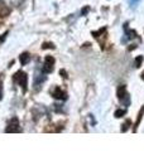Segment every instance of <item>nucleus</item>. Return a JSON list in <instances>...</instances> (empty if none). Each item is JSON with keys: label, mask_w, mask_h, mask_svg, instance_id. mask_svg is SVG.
Returning <instances> with one entry per match:
<instances>
[{"label": "nucleus", "mask_w": 144, "mask_h": 151, "mask_svg": "<svg viewBox=\"0 0 144 151\" xmlns=\"http://www.w3.org/2000/svg\"><path fill=\"white\" fill-rule=\"evenodd\" d=\"M29 60H31V57H29V54H28V53H23L22 56H20V63H22L23 66L27 64Z\"/></svg>", "instance_id": "423d86ee"}, {"label": "nucleus", "mask_w": 144, "mask_h": 151, "mask_svg": "<svg viewBox=\"0 0 144 151\" xmlns=\"http://www.w3.org/2000/svg\"><path fill=\"white\" fill-rule=\"evenodd\" d=\"M87 11H89V8H84V9H82V14L87 13Z\"/></svg>", "instance_id": "2eb2a0df"}, {"label": "nucleus", "mask_w": 144, "mask_h": 151, "mask_svg": "<svg viewBox=\"0 0 144 151\" xmlns=\"http://www.w3.org/2000/svg\"><path fill=\"white\" fill-rule=\"evenodd\" d=\"M138 3H139V0H129V4H130L131 7H135Z\"/></svg>", "instance_id": "9b49d317"}, {"label": "nucleus", "mask_w": 144, "mask_h": 151, "mask_svg": "<svg viewBox=\"0 0 144 151\" xmlns=\"http://www.w3.org/2000/svg\"><path fill=\"white\" fill-rule=\"evenodd\" d=\"M3 98V82H1V77H0V100Z\"/></svg>", "instance_id": "f8f14e48"}, {"label": "nucleus", "mask_w": 144, "mask_h": 151, "mask_svg": "<svg viewBox=\"0 0 144 151\" xmlns=\"http://www.w3.org/2000/svg\"><path fill=\"white\" fill-rule=\"evenodd\" d=\"M46 48H54V47L51 43H44V44H43V49H46Z\"/></svg>", "instance_id": "ddd939ff"}, {"label": "nucleus", "mask_w": 144, "mask_h": 151, "mask_svg": "<svg viewBox=\"0 0 144 151\" xmlns=\"http://www.w3.org/2000/svg\"><path fill=\"white\" fill-rule=\"evenodd\" d=\"M143 113H144V107L142 110H140V112H139V115H138V120H137V122H135V127H134V131L137 130V127H138V125H139L140 122V120H142V117H143Z\"/></svg>", "instance_id": "0eeeda50"}, {"label": "nucleus", "mask_w": 144, "mask_h": 151, "mask_svg": "<svg viewBox=\"0 0 144 151\" xmlns=\"http://www.w3.org/2000/svg\"><path fill=\"white\" fill-rule=\"evenodd\" d=\"M60 73L62 74V77H67V73H66V72H64V71H61Z\"/></svg>", "instance_id": "4468645a"}, {"label": "nucleus", "mask_w": 144, "mask_h": 151, "mask_svg": "<svg viewBox=\"0 0 144 151\" xmlns=\"http://www.w3.org/2000/svg\"><path fill=\"white\" fill-rule=\"evenodd\" d=\"M125 110H117V111L115 112V116H116V117H121V116L123 115H125Z\"/></svg>", "instance_id": "1a4fd4ad"}, {"label": "nucleus", "mask_w": 144, "mask_h": 151, "mask_svg": "<svg viewBox=\"0 0 144 151\" xmlns=\"http://www.w3.org/2000/svg\"><path fill=\"white\" fill-rule=\"evenodd\" d=\"M53 97L54 98H58V100H66L67 98V95L64 93L61 88H58V87H56L54 91H53Z\"/></svg>", "instance_id": "20e7f679"}, {"label": "nucleus", "mask_w": 144, "mask_h": 151, "mask_svg": "<svg viewBox=\"0 0 144 151\" xmlns=\"http://www.w3.org/2000/svg\"><path fill=\"white\" fill-rule=\"evenodd\" d=\"M5 131H7V132H19L20 129H19V122H18V120H17V118H11Z\"/></svg>", "instance_id": "7ed1b4c3"}, {"label": "nucleus", "mask_w": 144, "mask_h": 151, "mask_svg": "<svg viewBox=\"0 0 144 151\" xmlns=\"http://www.w3.org/2000/svg\"><path fill=\"white\" fill-rule=\"evenodd\" d=\"M142 78H143V79H144V72H143V74H142Z\"/></svg>", "instance_id": "dca6fc26"}, {"label": "nucleus", "mask_w": 144, "mask_h": 151, "mask_svg": "<svg viewBox=\"0 0 144 151\" xmlns=\"http://www.w3.org/2000/svg\"><path fill=\"white\" fill-rule=\"evenodd\" d=\"M53 66H54V58L52 56H47L44 59V72L49 73L53 71Z\"/></svg>", "instance_id": "f03ea898"}, {"label": "nucleus", "mask_w": 144, "mask_h": 151, "mask_svg": "<svg viewBox=\"0 0 144 151\" xmlns=\"http://www.w3.org/2000/svg\"><path fill=\"white\" fill-rule=\"evenodd\" d=\"M116 93H117V97H119V100H120V101L124 100L126 96H128V95H126V88H125V86H120L119 88H117Z\"/></svg>", "instance_id": "39448f33"}, {"label": "nucleus", "mask_w": 144, "mask_h": 151, "mask_svg": "<svg viewBox=\"0 0 144 151\" xmlns=\"http://www.w3.org/2000/svg\"><path fill=\"white\" fill-rule=\"evenodd\" d=\"M129 125H130V121H126V122L123 125V127H121V132H125L126 130L129 129Z\"/></svg>", "instance_id": "9d476101"}, {"label": "nucleus", "mask_w": 144, "mask_h": 151, "mask_svg": "<svg viewBox=\"0 0 144 151\" xmlns=\"http://www.w3.org/2000/svg\"><path fill=\"white\" fill-rule=\"evenodd\" d=\"M14 81H15L18 85L23 88V91H25L27 89V74L24 73V72L19 71L18 73L14 74Z\"/></svg>", "instance_id": "f257e3e1"}, {"label": "nucleus", "mask_w": 144, "mask_h": 151, "mask_svg": "<svg viewBox=\"0 0 144 151\" xmlns=\"http://www.w3.org/2000/svg\"><path fill=\"white\" fill-rule=\"evenodd\" d=\"M142 62H143V57L140 56V57H138L137 59H135V67H140V64H142Z\"/></svg>", "instance_id": "6e6552de"}]
</instances>
